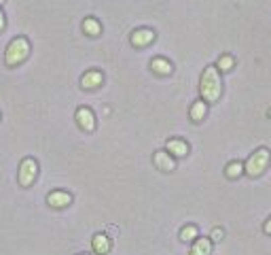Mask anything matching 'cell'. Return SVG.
<instances>
[{
	"label": "cell",
	"instance_id": "cell-1",
	"mask_svg": "<svg viewBox=\"0 0 271 255\" xmlns=\"http://www.w3.org/2000/svg\"><path fill=\"white\" fill-rule=\"evenodd\" d=\"M202 96L205 102H216L220 96V79L214 66H208L202 75Z\"/></svg>",
	"mask_w": 271,
	"mask_h": 255
},
{
	"label": "cell",
	"instance_id": "cell-2",
	"mask_svg": "<svg viewBox=\"0 0 271 255\" xmlns=\"http://www.w3.org/2000/svg\"><path fill=\"white\" fill-rule=\"evenodd\" d=\"M28 53H30V45H28L26 39H15L6 49V64H19L21 60L28 58Z\"/></svg>",
	"mask_w": 271,
	"mask_h": 255
},
{
	"label": "cell",
	"instance_id": "cell-3",
	"mask_svg": "<svg viewBox=\"0 0 271 255\" xmlns=\"http://www.w3.org/2000/svg\"><path fill=\"white\" fill-rule=\"evenodd\" d=\"M269 164V151L267 149H259L250 160H248V164H246V172L250 174V176H259L263 170L267 168Z\"/></svg>",
	"mask_w": 271,
	"mask_h": 255
},
{
	"label": "cell",
	"instance_id": "cell-4",
	"mask_svg": "<svg viewBox=\"0 0 271 255\" xmlns=\"http://www.w3.org/2000/svg\"><path fill=\"white\" fill-rule=\"evenodd\" d=\"M36 172H38V166H36V162L34 160H24L21 162V166H19V183L21 185H30V183L34 181V176H36Z\"/></svg>",
	"mask_w": 271,
	"mask_h": 255
},
{
	"label": "cell",
	"instance_id": "cell-5",
	"mask_svg": "<svg viewBox=\"0 0 271 255\" xmlns=\"http://www.w3.org/2000/svg\"><path fill=\"white\" fill-rule=\"evenodd\" d=\"M76 119H78V126L83 128V130H87V132H91L96 128V119H94V113H91L89 109H78L76 111Z\"/></svg>",
	"mask_w": 271,
	"mask_h": 255
},
{
	"label": "cell",
	"instance_id": "cell-6",
	"mask_svg": "<svg viewBox=\"0 0 271 255\" xmlns=\"http://www.w3.org/2000/svg\"><path fill=\"white\" fill-rule=\"evenodd\" d=\"M155 39V34H153V30H136L134 34H132V42L136 47H144V45H148Z\"/></svg>",
	"mask_w": 271,
	"mask_h": 255
},
{
	"label": "cell",
	"instance_id": "cell-7",
	"mask_svg": "<svg viewBox=\"0 0 271 255\" xmlns=\"http://www.w3.org/2000/svg\"><path fill=\"white\" fill-rule=\"evenodd\" d=\"M49 204L51 207H58V209H62V207H66V204H70V194H66V191H53V194H49Z\"/></svg>",
	"mask_w": 271,
	"mask_h": 255
},
{
	"label": "cell",
	"instance_id": "cell-8",
	"mask_svg": "<svg viewBox=\"0 0 271 255\" xmlns=\"http://www.w3.org/2000/svg\"><path fill=\"white\" fill-rule=\"evenodd\" d=\"M155 164H157V168H161V170H174V160L169 158L168 153H163V151L155 153Z\"/></svg>",
	"mask_w": 271,
	"mask_h": 255
},
{
	"label": "cell",
	"instance_id": "cell-9",
	"mask_svg": "<svg viewBox=\"0 0 271 255\" xmlns=\"http://www.w3.org/2000/svg\"><path fill=\"white\" fill-rule=\"evenodd\" d=\"M212 251V243L208 238H199L197 243L193 245V251H191V255H210Z\"/></svg>",
	"mask_w": 271,
	"mask_h": 255
},
{
	"label": "cell",
	"instance_id": "cell-10",
	"mask_svg": "<svg viewBox=\"0 0 271 255\" xmlns=\"http://www.w3.org/2000/svg\"><path fill=\"white\" fill-rule=\"evenodd\" d=\"M81 83H83V87H98L100 83H102V75L100 73H87V75H83V79H81Z\"/></svg>",
	"mask_w": 271,
	"mask_h": 255
},
{
	"label": "cell",
	"instance_id": "cell-11",
	"mask_svg": "<svg viewBox=\"0 0 271 255\" xmlns=\"http://www.w3.org/2000/svg\"><path fill=\"white\" fill-rule=\"evenodd\" d=\"M168 149L174 155H178V158H182V155L189 153V147H187V143H182V140H168Z\"/></svg>",
	"mask_w": 271,
	"mask_h": 255
},
{
	"label": "cell",
	"instance_id": "cell-12",
	"mask_svg": "<svg viewBox=\"0 0 271 255\" xmlns=\"http://www.w3.org/2000/svg\"><path fill=\"white\" fill-rule=\"evenodd\" d=\"M151 66H153L155 73H159V75H169V73H172V64H169L168 60H161V58L153 60Z\"/></svg>",
	"mask_w": 271,
	"mask_h": 255
},
{
	"label": "cell",
	"instance_id": "cell-13",
	"mask_svg": "<svg viewBox=\"0 0 271 255\" xmlns=\"http://www.w3.org/2000/svg\"><path fill=\"white\" fill-rule=\"evenodd\" d=\"M94 249L98 253H106L110 249V240L104 236V234H98V236H94Z\"/></svg>",
	"mask_w": 271,
	"mask_h": 255
},
{
	"label": "cell",
	"instance_id": "cell-14",
	"mask_svg": "<svg viewBox=\"0 0 271 255\" xmlns=\"http://www.w3.org/2000/svg\"><path fill=\"white\" fill-rule=\"evenodd\" d=\"M205 111H208V106H205V102H195L193 106H191V119L193 122H202Z\"/></svg>",
	"mask_w": 271,
	"mask_h": 255
},
{
	"label": "cell",
	"instance_id": "cell-15",
	"mask_svg": "<svg viewBox=\"0 0 271 255\" xmlns=\"http://www.w3.org/2000/svg\"><path fill=\"white\" fill-rule=\"evenodd\" d=\"M83 30L87 32V34H91V37H96V34H100V24H98L96 19L89 17V19L83 21Z\"/></svg>",
	"mask_w": 271,
	"mask_h": 255
},
{
	"label": "cell",
	"instance_id": "cell-16",
	"mask_svg": "<svg viewBox=\"0 0 271 255\" xmlns=\"http://www.w3.org/2000/svg\"><path fill=\"white\" fill-rule=\"evenodd\" d=\"M241 170H244V168H241L239 162H231V164L227 166V176L235 179V176H239V174H241Z\"/></svg>",
	"mask_w": 271,
	"mask_h": 255
},
{
	"label": "cell",
	"instance_id": "cell-17",
	"mask_svg": "<svg viewBox=\"0 0 271 255\" xmlns=\"http://www.w3.org/2000/svg\"><path fill=\"white\" fill-rule=\"evenodd\" d=\"M197 236V228L195 225H187V228H182V232H180V238L182 240H193Z\"/></svg>",
	"mask_w": 271,
	"mask_h": 255
},
{
	"label": "cell",
	"instance_id": "cell-18",
	"mask_svg": "<svg viewBox=\"0 0 271 255\" xmlns=\"http://www.w3.org/2000/svg\"><path fill=\"white\" fill-rule=\"evenodd\" d=\"M218 68L220 70H231L233 68V58H231V55H223V58L218 60Z\"/></svg>",
	"mask_w": 271,
	"mask_h": 255
},
{
	"label": "cell",
	"instance_id": "cell-19",
	"mask_svg": "<svg viewBox=\"0 0 271 255\" xmlns=\"http://www.w3.org/2000/svg\"><path fill=\"white\" fill-rule=\"evenodd\" d=\"M220 238H223V230H218V228H216V230L212 232V240H220Z\"/></svg>",
	"mask_w": 271,
	"mask_h": 255
},
{
	"label": "cell",
	"instance_id": "cell-20",
	"mask_svg": "<svg viewBox=\"0 0 271 255\" xmlns=\"http://www.w3.org/2000/svg\"><path fill=\"white\" fill-rule=\"evenodd\" d=\"M265 232H267V234H271V219H269V221L265 223Z\"/></svg>",
	"mask_w": 271,
	"mask_h": 255
},
{
	"label": "cell",
	"instance_id": "cell-21",
	"mask_svg": "<svg viewBox=\"0 0 271 255\" xmlns=\"http://www.w3.org/2000/svg\"><path fill=\"white\" fill-rule=\"evenodd\" d=\"M4 26V17H2V13H0V28Z\"/></svg>",
	"mask_w": 271,
	"mask_h": 255
},
{
	"label": "cell",
	"instance_id": "cell-22",
	"mask_svg": "<svg viewBox=\"0 0 271 255\" xmlns=\"http://www.w3.org/2000/svg\"><path fill=\"white\" fill-rule=\"evenodd\" d=\"M269 115H271V111H269Z\"/></svg>",
	"mask_w": 271,
	"mask_h": 255
},
{
	"label": "cell",
	"instance_id": "cell-23",
	"mask_svg": "<svg viewBox=\"0 0 271 255\" xmlns=\"http://www.w3.org/2000/svg\"><path fill=\"white\" fill-rule=\"evenodd\" d=\"M0 2H2V0H0Z\"/></svg>",
	"mask_w": 271,
	"mask_h": 255
}]
</instances>
